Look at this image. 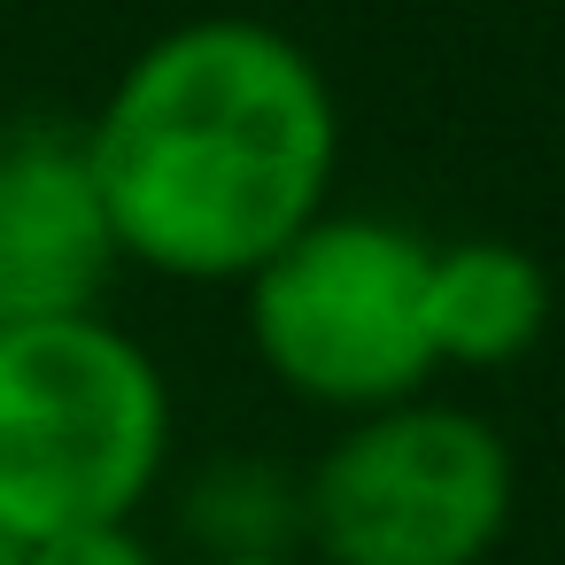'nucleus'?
Wrapping results in <instances>:
<instances>
[{
  "instance_id": "1",
  "label": "nucleus",
  "mask_w": 565,
  "mask_h": 565,
  "mask_svg": "<svg viewBox=\"0 0 565 565\" xmlns=\"http://www.w3.org/2000/svg\"><path fill=\"white\" fill-rule=\"evenodd\" d=\"M86 156L117 256L171 279H248L326 202L333 102L295 40L217 17L125 71Z\"/></svg>"
},
{
  "instance_id": "2",
  "label": "nucleus",
  "mask_w": 565,
  "mask_h": 565,
  "mask_svg": "<svg viewBox=\"0 0 565 565\" xmlns=\"http://www.w3.org/2000/svg\"><path fill=\"white\" fill-rule=\"evenodd\" d=\"M171 457V387L109 318L0 326V534L125 526Z\"/></svg>"
},
{
  "instance_id": "3",
  "label": "nucleus",
  "mask_w": 565,
  "mask_h": 565,
  "mask_svg": "<svg viewBox=\"0 0 565 565\" xmlns=\"http://www.w3.org/2000/svg\"><path fill=\"white\" fill-rule=\"evenodd\" d=\"M434 248L380 217H310L264 271H248L256 356L326 411L411 403L434 372L426 341Z\"/></svg>"
},
{
  "instance_id": "4",
  "label": "nucleus",
  "mask_w": 565,
  "mask_h": 565,
  "mask_svg": "<svg viewBox=\"0 0 565 565\" xmlns=\"http://www.w3.org/2000/svg\"><path fill=\"white\" fill-rule=\"evenodd\" d=\"M302 480L326 565H480L519 503L511 441L480 411L418 395L364 411Z\"/></svg>"
},
{
  "instance_id": "5",
  "label": "nucleus",
  "mask_w": 565,
  "mask_h": 565,
  "mask_svg": "<svg viewBox=\"0 0 565 565\" xmlns=\"http://www.w3.org/2000/svg\"><path fill=\"white\" fill-rule=\"evenodd\" d=\"M117 271V233L94 186L86 132L9 125L0 132V326L94 318Z\"/></svg>"
},
{
  "instance_id": "6",
  "label": "nucleus",
  "mask_w": 565,
  "mask_h": 565,
  "mask_svg": "<svg viewBox=\"0 0 565 565\" xmlns=\"http://www.w3.org/2000/svg\"><path fill=\"white\" fill-rule=\"evenodd\" d=\"M550 326V279L511 241H457L426 264V341L434 364L495 372L519 364Z\"/></svg>"
},
{
  "instance_id": "7",
  "label": "nucleus",
  "mask_w": 565,
  "mask_h": 565,
  "mask_svg": "<svg viewBox=\"0 0 565 565\" xmlns=\"http://www.w3.org/2000/svg\"><path fill=\"white\" fill-rule=\"evenodd\" d=\"M179 534L202 557H295L310 542V480L264 449H225L179 488Z\"/></svg>"
},
{
  "instance_id": "8",
  "label": "nucleus",
  "mask_w": 565,
  "mask_h": 565,
  "mask_svg": "<svg viewBox=\"0 0 565 565\" xmlns=\"http://www.w3.org/2000/svg\"><path fill=\"white\" fill-rule=\"evenodd\" d=\"M24 565H163L132 519L125 526H71V534H47V542H24Z\"/></svg>"
},
{
  "instance_id": "9",
  "label": "nucleus",
  "mask_w": 565,
  "mask_h": 565,
  "mask_svg": "<svg viewBox=\"0 0 565 565\" xmlns=\"http://www.w3.org/2000/svg\"><path fill=\"white\" fill-rule=\"evenodd\" d=\"M202 565H295V557H202Z\"/></svg>"
},
{
  "instance_id": "10",
  "label": "nucleus",
  "mask_w": 565,
  "mask_h": 565,
  "mask_svg": "<svg viewBox=\"0 0 565 565\" xmlns=\"http://www.w3.org/2000/svg\"><path fill=\"white\" fill-rule=\"evenodd\" d=\"M0 565H24V542L17 534H0Z\"/></svg>"
}]
</instances>
